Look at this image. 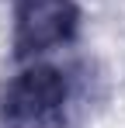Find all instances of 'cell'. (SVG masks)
<instances>
[{
    "label": "cell",
    "instance_id": "6da1fadb",
    "mask_svg": "<svg viewBox=\"0 0 125 128\" xmlns=\"http://www.w3.org/2000/svg\"><path fill=\"white\" fill-rule=\"evenodd\" d=\"M70 104V80L56 66H28L4 94V118L14 128H49L62 121Z\"/></svg>",
    "mask_w": 125,
    "mask_h": 128
},
{
    "label": "cell",
    "instance_id": "7a4b0ae2",
    "mask_svg": "<svg viewBox=\"0 0 125 128\" xmlns=\"http://www.w3.org/2000/svg\"><path fill=\"white\" fill-rule=\"evenodd\" d=\"M80 10L73 0H18L14 7V56L35 59L73 42Z\"/></svg>",
    "mask_w": 125,
    "mask_h": 128
}]
</instances>
